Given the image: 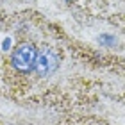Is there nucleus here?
Here are the masks:
<instances>
[{"label": "nucleus", "mask_w": 125, "mask_h": 125, "mask_svg": "<svg viewBox=\"0 0 125 125\" xmlns=\"http://www.w3.org/2000/svg\"><path fill=\"white\" fill-rule=\"evenodd\" d=\"M57 66H59V57L52 48H43L41 52H38L34 70L38 72L39 77H47L50 73H54L57 70Z\"/></svg>", "instance_id": "f03ea898"}, {"label": "nucleus", "mask_w": 125, "mask_h": 125, "mask_svg": "<svg viewBox=\"0 0 125 125\" xmlns=\"http://www.w3.org/2000/svg\"><path fill=\"white\" fill-rule=\"evenodd\" d=\"M98 41H100L102 45H107V47H111V45H115V43H116V39L113 38V36H105V34H104V36H100V38H98Z\"/></svg>", "instance_id": "7ed1b4c3"}, {"label": "nucleus", "mask_w": 125, "mask_h": 125, "mask_svg": "<svg viewBox=\"0 0 125 125\" xmlns=\"http://www.w3.org/2000/svg\"><path fill=\"white\" fill-rule=\"evenodd\" d=\"M36 57H38L36 47L31 45V43H23L13 52V59L11 61H13V66L18 72L27 73V72H31L34 68V64H36Z\"/></svg>", "instance_id": "f257e3e1"}]
</instances>
